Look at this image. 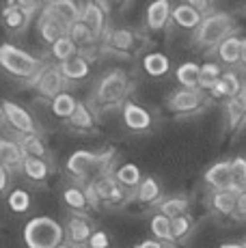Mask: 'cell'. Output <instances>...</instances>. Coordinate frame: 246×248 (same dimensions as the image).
Returning a JSON list of instances; mask_svg holds the SVG:
<instances>
[{
    "label": "cell",
    "mask_w": 246,
    "mask_h": 248,
    "mask_svg": "<svg viewBox=\"0 0 246 248\" xmlns=\"http://www.w3.org/2000/svg\"><path fill=\"white\" fill-rule=\"evenodd\" d=\"M24 158H26V154L22 151L20 142L0 140V164H2L7 170L22 169V164H24Z\"/></svg>",
    "instance_id": "cell-16"
},
{
    "label": "cell",
    "mask_w": 246,
    "mask_h": 248,
    "mask_svg": "<svg viewBox=\"0 0 246 248\" xmlns=\"http://www.w3.org/2000/svg\"><path fill=\"white\" fill-rule=\"evenodd\" d=\"M112 155H115V149H106L104 154H93V151H87V149H78L67 158L65 169L76 179H89L91 175L95 179L102 173H106V166L112 160Z\"/></svg>",
    "instance_id": "cell-2"
},
{
    "label": "cell",
    "mask_w": 246,
    "mask_h": 248,
    "mask_svg": "<svg viewBox=\"0 0 246 248\" xmlns=\"http://www.w3.org/2000/svg\"><path fill=\"white\" fill-rule=\"evenodd\" d=\"M13 4H17V7L22 9V11H26L28 16H31V13L35 11V9L39 7L41 2H39V0H13Z\"/></svg>",
    "instance_id": "cell-43"
},
{
    "label": "cell",
    "mask_w": 246,
    "mask_h": 248,
    "mask_svg": "<svg viewBox=\"0 0 246 248\" xmlns=\"http://www.w3.org/2000/svg\"><path fill=\"white\" fill-rule=\"evenodd\" d=\"M205 104V93L199 89H182L175 91L169 97V108L173 112H195Z\"/></svg>",
    "instance_id": "cell-7"
},
{
    "label": "cell",
    "mask_w": 246,
    "mask_h": 248,
    "mask_svg": "<svg viewBox=\"0 0 246 248\" xmlns=\"http://www.w3.org/2000/svg\"><path fill=\"white\" fill-rule=\"evenodd\" d=\"M188 205H190V201H188L186 197H169L160 203L158 212L164 214V216H169V218H177V216H184V214L188 212Z\"/></svg>",
    "instance_id": "cell-36"
},
{
    "label": "cell",
    "mask_w": 246,
    "mask_h": 248,
    "mask_svg": "<svg viewBox=\"0 0 246 248\" xmlns=\"http://www.w3.org/2000/svg\"><path fill=\"white\" fill-rule=\"evenodd\" d=\"M134 192H136V201L143 205H155L162 197V188L154 177H143Z\"/></svg>",
    "instance_id": "cell-22"
},
{
    "label": "cell",
    "mask_w": 246,
    "mask_h": 248,
    "mask_svg": "<svg viewBox=\"0 0 246 248\" xmlns=\"http://www.w3.org/2000/svg\"><path fill=\"white\" fill-rule=\"evenodd\" d=\"M7 205H9V209L15 214L28 212V209H31V194H28V190H24V188L11 190L7 197Z\"/></svg>",
    "instance_id": "cell-38"
},
{
    "label": "cell",
    "mask_w": 246,
    "mask_h": 248,
    "mask_svg": "<svg viewBox=\"0 0 246 248\" xmlns=\"http://www.w3.org/2000/svg\"><path fill=\"white\" fill-rule=\"evenodd\" d=\"M4 119V110H2V104H0V121Z\"/></svg>",
    "instance_id": "cell-51"
},
{
    "label": "cell",
    "mask_w": 246,
    "mask_h": 248,
    "mask_svg": "<svg viewBox=\"0 0 246 248\" xmlns=\"http://www.w3.org/2000/svg\"><path fill=\"white\" fill-rule=\"evenodd\" d=\"M123 123L132 132H147L151 127V114L147 108L134 102H123Z\"/></svg>",
    "instance_id": "cell-11"
},
{
    "label": "cell",
    "mask_w": 246,
    "mask_h": 248,
    "mask_svg": "<svg viewBox=\"0 0 246 248\" xmlns=\"http://www.w3.org/2000/svg\"><path fill=\"white\" fill-rule=\"evenodd\" d=\"M2 22L7 24V28H11V31H22L28 22V13L22 11L17 4H13V0H9L7 7L2 9Z\"/></svg>",
    "instance_id": "cell-28"
},
{
    "label": "cell",
    "mask_w": 246,
    "mask_h": 248,
    "mask_svg": "<svg viewBox=\"0 0 246 248\" xmlns=\"http://www.w3.org/2000/svg\"><path fill=\"white\" fill-rule=\"evenodd\" d=\"M220 248H244V244H238V242H222Z\"/></svg>",
    "instance_id": "cell-48"
},
{
    "label": "cell",
    "mask_w": 246,
    "mask_h": 248,
    "mask_svg": "<svg viewBox=\"0 0 246 248\" xmlns=\"http://www.w3.org/2000/svg\"><path fill=\"white\" fill-rule=\"evenodd\" d=\"M20 147H22V151L28 155V158H46V142H44V138H41L39 134H26V136H22L20 138Z\"/></svg>",
    "instance_id": "cell-32"
},
{
    "label": "cell",
    "mask_w": 246,
    "mask_h": 248,
    "mask_svg": "<svg viewBox=\"0 0 246 248\" xmlns=\"http://www.w3.org/2000/svg\"><path fill=\"white\" fill-rule=\"evenodd\" d=\"M220 82L225 84V89H227V93H229V99L231 97H235V95L242 91V80H240V76L235 74V71H222L220 74Z\"/></svg>",
    "instance_id": "cell-41"
},
{
    "label": "cell",
    "mask_w": 246,
    "mask_h": 248,
    "mask_svg": "<svg viewBox=\"0 0 246 248\" xmlns=\"http://www.w3.org/2000/svg\"><path fill=\"white\" fill-rule=\"evenodd\" d=\"M115 179L119 181L121 188L136 190L140 184V179H143V173H140V169L134 164V162H125V164H121L119 169L115 170Z\"/></svg>",
    "instance_id": "cell-24"
},
{
    "label": "cell",
    "mask_w": 246,
    "mask_h": 248,
    "mask_svg": "<svg viewBox=\"0 0 246 248\" xmlns=\"http://www.w3.org/2000/svg\"><path fill=\"white\" fill-rule=\"evenodd\" d=\"M65 240V229L50 216H37L24 225V244L28 248H56Z\"/></svg>",
    "instance_id": "cell-1"
},
{
    "label": "cell",
    "mask_w": 246,
    "mask_h": 248,
    "mask_svg": "<svg viewBox=\"0 0 246 248\" xmlns=\"http://www.w3.org/2000/svg\"><path fill=\"white\" fill-rule=\"evenodd\" d=\"M67 121L72 127H76V130H91V127L95 125V114L91 112V108H89L87 104L78 102L76 104L74 114L67 119Z\"/></svg>",
    "instance_id": "cell-31"
},
{
    "label": "cell",
    "mask_w": 246,
    "mask_h": 248,
    "mask_svg": "<svg viewBox=\"0 0 246 248\" xmlns=\"http://www.w3.org/2000/svg\"><path fill=\"white\" fill-rule=\"evenodd\" d=\"M76 97L72 93H67V91H61L59 95H54L52 97V102H50V108H52V112H54V117H59V119H69L74 114L76 110Z\"/></svg>",
    "instance_id": "cell-26"
},
{
    "label": "cell",
    "mask_w": 246,
    "mask_h": 248,
    "mask_svg": "<svg viewBox=\"0 0 246 248\" xmlns=\"http://www.w3.org/2000/svg\"><path fill=\"white\" fill-rule=\"evenodd\" d=\"M56 248H78V246H74V244H65V242H63V244L56 246Z\"/></svg>",
    "instance_id": "cell-50"
},
{
    "label": "cell",
    "mask_w": 246,
    "mask_h": 248,
    "mask_svg": "<svg viewBox=\"0 0 246 248\" xmlns=\"http://www.w3.org/2000/svg\"><path fill=\"white\" fill-rule=\"evenodd\" d=\"M218 59L227 65H235L242 59V39L235 35H229L218 44Z\"/></svg>",
    "instance_id": "cell-21"
},
{
    "label": "cell",
    "mask_w": 246,
    "mask_h": 248,
    "mask_svg": "<svg viewBox=\"0 0 246 248\" xmlns=\"http://www.w3.org/2000/svg\"><path fill=\"white\" fill-rule=\"evenodd\" d=\"M199 71H201V65L195 61H188V63H182L177 67L175 78L184 89H199Z\"/></svg>",
    "instance_id": "cell-27"
},
{
    "label": "cell",
    "mask_w": 246,
    "mask_h": 248,
    "mask_svg": "<svg viewBox=\"0 0 246 248\" xmlns=\"http://www.w3.org/2000/svg\"><path fill=\"white\" fill-rule=\"evenodd\" d=\"M7 184H9V170L0 164V192H4V190H7Z\"/></svg>",
    "instance_id": "cell-47"
},
{
    "label": "cell",
    "mask_w": 246,
    "mask_h": 248,
    "mask_svg": "<svg viewBox=\"0 0 246 248\" xmlns=\"http://www.w3.org/2000/svg\"><path fill=\"white\" fill-rule=\"evenodd\" d=\"M91 186L99 197V203L102 205H112V207H115V205H123L127 199V190L121 188L119 181L115 179V175L108 173V170L93 179Z\"/></svg>",
    "instance_id": "cell-6"
},
{
    "label": "cell",
    "mask_w": 246,
    "mask_h": 248,
    "mask_svg": "<svg viewBox=\"0 0 246 248\" xmlns=\"http://www.w3.org/2000/svg\"><path fill=\"white\" fill-rule=\"evenodd\" d=\"M84 246L87 248H110V235H108L106 231H102V229H95Z\"/></svg>",
    "instance_id": "cell-42"
},
{
    "label": "cell",
    "mask_w": 246,
    "mask_h": 248,
    "mask_svg": "<svg viewBox=\"0 0 246 248\" xmlns=\"http://www.w3.org/2000/svg\"><path fill=\"white\" fill-rule=\"evenodd\" d=\"M59 69H61V74H63L65 80H82V78H87L89 71H91V67H89V59L82 54H74L72 59L59 63Z\"/></svg>",
    "instance_id": "cell-17"
},
{
    "label": "cell",
    "mask_w": 246,
    "mask_h": 248,
    "mask_svg": "<svg viewBox=\"0 0 246 248\" xmlns=\"http://www.w3.org/2000/svg\"><path fill=\"white\" fill-rule=\"evenodd\" d=\"M63 201L67 207H72L76 214L78 212H84L89 207V201H87V194L80 186H69V188L63 190Z\"/></svg>",
    "instance_id": "cell-34"
},
{
    "label": "cell",
    "mask_w": 246,
    "mask_h": 248,
    "mask_svg": "<svg viewBox=\"0 0 246 248\" xmlns=\"http://www.w3.org/2000/svg\"><path fill=\"white\" fill-rule=\"evenodd\" d=\"M91 233H93L91 222L84 216H80V214H74L67 222V229H65V235H67L69 244H74V246H84L87 240L91 237Z\"/></svg>",
    "instance_id": "cell-15"
},
{
    "label": "cell",
    "mask_w": 246,
    "mask_h": 248,
    "mask_svg": "<svg viewBox=\"0 0 246 248\" xmlns=\"http://www.w3.org/2000/svg\"><path fill=\"white\" fill-rule=\"evenodd\" d=\"M108 44L119 52H132L136 47V35L130 28H115L108 37Z\"/></svg>",
    "instance_id": "cell-30"
},
{
    "label": "cell",
    "mask_w": 246,
    "mask_h": 248,
    "mask_svg": "<svg viewBox=\"0 0 246 248\" xmlns=\"http://www.w3.org/2000/svg\"><path fill=\"white\" fill-rule=\"evenodd\" d=\"M32 82H35L37 91H39L44 97H54V95H59L61 91H63L65 78H63V74H61L59 65H56V67H41L39 74L32 78Z\"/></svg>",
    "instance_id": "cell-8"
},
{
    "label": "cell",
    "mask_w": 246,
    "mask_h": 248,
    "mask_svg": "<svg viewBox=\"0 0 246 248\" xmlns=\"http://www.w3.org/2000/svg\"><path fill=\"white\" fill-rule=\"evenodd\" d=\"M244 89H246V84H244Z\"/></svg>",
    "instance_id": "cell-55"
},
{
    "label": "cell",
    "mask_w": 246,
    "mask_h": 248,
    "mask_svg": "<svg viewBox=\"0 0 246 248\" xmlns=\"http://www.w3.org/2000/svg\"><path fill=\"white\" fill-rule=\"evenodd\" d=\"M0 65L13 76L20 78H35L41 69L39 59L24 52L22 47H15L13 44H2L0 46Z\"/></svg>",
    "instance_id": "cell-3"
},
{
    "label": "cell",
    "mask_w": 246,
    "mask_h": 248,
    "mask_svg": "<svg viewBox=\"0 0 246 248\" xmlns=\"http://www.w3.org/2000/svg\"><path fill=\"white\" fill-rule=\"evenodd\" d=\"M171 0H154L147 7V16H145L149 31H162L167 22L171 20Z\"/></svg>",
    "instance_id": "cell-14"
},
{
    "label": "cell",
    "mask_w": 246,
    "mask_h": 248,
    "mask_svg": "<svg viewBox=\"0 0 246 248\" xmlns=\"http://www.w3.org/2000/svg\"><path fill=\"white\" fill-rule=\"evenodd\" d=\"M235 216H246V190L238 194V201H235Z\"/></svg>",
    "instance_id": "cell-44"
},
{
    "label": "cell",
    "mask_w": 246,
    "mask_h": 248,
    "mask_svg": "<svg viewBox=\"0 0 246 248\" xmlns=\"http://www.w3.org/2000/svg\"><path fill=\"white\" fill-rule=\"evenodd\" d=\"M67 35L72 37V41L78 47H84V46H91L93 41H95V35H93L91 31H89L87 26H84L82 22H74L72 26H69V31H67Z\"/></svg>",
    "instance_id": "cell-40"
},
{
    "label": "cell",
    "mask_w": 246,
    "mask_h": 248,
    "mask_svg": "<svg viewBox=\"0 0 246 248\" xmlns=\"http://www.w3.org/2000/svg\"><path fill=\"white\" fill-rule=\"evenodd\" d=\"M244 63V67H246V37L242 39V59H240Z\"/></svg>",
    "instance_id": "cell-49"
},
{
    "label": "cell",
    "mask_w": 246,
    "mask_h": 248,
    "mask_svg": "<svg viewBox=\"0 0 246 248\" xmlns=\"http://www.w3.org/2000/svg\"><path fill=\"white\" fill-rule=\"evenodd\" d=\"M186 4H190V7L197 9L199 13H203V11L210 9V0H186Z\"/></svg>",
    "instance_id": "cell-45"
},
{
    "label": "cell",
    "mask_w": 246,
    "mask_h": 248,
    "mask_svg": "<svg viewBox=\"0 0 246 248\" xmlns=\"http://www.w3.org/2000/svg\"><path fill=\"white\" fill-rule=\"evenodd\" d=\"M171 20L177 24L179 28H197L203 20V13H199L197 9H192L190 4H177L171 9Z\"/></svg>",
    "instance_id": "cell-19"
},
{
    "label": "cell",
    "mask_w": 246,
    "mask_h": 248,
    "mask_svg": "<svg viewBox=\"0 0 246 248\" xmlns=\"http://www.w3.org/2000/svg\"><path fill=\"white\" fill-rule=\"evenodd\" d=\"M235 201H238V192L233 190H214L212 194V207L220 216H235Z\"/></svg>",
    "instance_id": "cell-23"
},
{
    "label": "cell",
    "mask_w": 246,
    "mask_h": 248,
    "mask_svg": "<svg viewBox=\"0 0 246 248\" xmlns=\"http://www.w3.org/2000/svg\"><path fill=\"white\" fill-rule=\"evenodd\" d=\"M127 93V76L121 69H115L102 78L97 87V102L104 106H115L121 104Z\"/></svg>",
    "instance_id": "cell-5"
},
{
    "label": "cell",
    "mask_w": 246,
    "mask_h": 248,
    "mask_svg": "<svg viewBox=\"0 0 246 248\" xmlns=\"http://www.w3.org/2000/svg\"><path fill=\"white\" fill-rule=\"evenodd\" d=\"M108 2H115V0H108Z\"/></svg>",
    "instance_id": "cell-53"
},
{
    "label": "cell",
    "mask_w": 246,
    "mask_h": 248,
    "mask_svg": "<svg viewBox=\"0 0 246 248\" xmlns=\"http://www.w3.org/2000/svg\"><path fill=\"white\" fill-rule=\"evenodd\" d=\"M220 65L218 63H205L201 65V71H199V91H210L218 82L220 78Z\"/></svg>",
    "instance_id": "cell-37"
},
{
    "label": "cell",
    "mask_w": 246,
    "mask_h": 248,
    "mask_svg": "<svg viewBox=\"0 0 246 248\" xmlns=\"http://www.w3.org/2000/svg\"><path fill=\"white\" fill-rule=\"evenodd\" d=\"M203 179L214 190H231V160H220L212 164L205 170Z\"/></svg>",
    "instance_id": "cell-12"
},
{
    "label": "cell",
    "mask_w": 246,
    "mask_h": 248,
    "mask_svg": "<svg viewBox=\"0 0 246 248\" xmlns=\"http://www.w3.org/2000/svg\"><path fill=\"white\" fill-rule=\"evenodd\" d=\"M192 231V220L188 214H184V216H177V218H171V235H173V242L175 244H179V242H184L188 235H190Z\"/></svg>",
    "instance_id": "cell-39"
},
{
    "label": "cell",
    "mask_w": 246,
    "mask_h": 248,
    "mask_svg": "<svg viewBox=\"0 0 246 248\" xmlns=\"http://www.w3.org/2000/svg\"><path fill=\"white\" fill-rule=\"evenodd\" d=\"M39 2H41V4H48V2H52V0H39Z\"/></svg>",
    "instance_id": "cell-52"
},
{
    "label": "cell",
    "mask_w": 246,
    "mask_h": 248,
    "mask_svg": "<svg viewBox=\"0 0 246 248\" xmlns=\"http://www.w3.org/2000/svg\"><path fill=\"white\" fill-rule=\"evenodd\" d=\"M231 190L238 194L246 190V158L242 155L231 160Z\"/></svg>",
    "instance_id": "cell-35"
},
{
    "label": "cell",
    "mask_w": 246,
    "mask_h": 248,
    "mask_svg": "<svg viewBox=\"0 0 246 248\" xmlns=\"http://www.w3.org/2000/svg\"><path fill=\"white\" fill-rule=\"evenodd\" d=\"M44 13L50 17H54L61 26H65L69 31L74 22L80 20V7L74 0H52L44 7Z\"/></svg>",
    "instance_id": "cell-9"
},
{
    "label": "cell",
    "mask_w": 246,
    "mask_h": 248,
    "mask_svg": "<svg viewBox=\"0 0 246 248\" xmlns=\"http://www.w3.org/2000/svg\"><path fill=\"white\" fill-rule=\"evenodd\" d=\"M2 110H4V119L9 121V125L13 130H17L22 136L35 134V121H32L31 112L26 108H22L20 104L13 102H2Z\"/></svg>",
    "instance_id": "cell-10"
},
{
    "label": "cell",
    "mask_w": 246,
    "mask_h": 248,
    "mask_svg": "<svg viewBox=\"0 0 246 248\" xmlns=\"http://www.w3.org/2000/svg\"><path fill=\"white\" fill-rule=\"evenodd\" d=\"M244 248H246V242H244Z\"/></svg>",
    "instance_id": "cell-54"
},
{
    "label": "cell",
    "mask_w": 246,
    "mask_h": 248,
    "mask_svg": "<svg viewBox=\"0 0 246 248\" xmlns=\"http://www.w3.org/2000/svg\"><path fill=\"white\" fill-rule=\"evenodd\" d=\"M134 248H164V244H162V242H158V240H154V237H151V240H143L140 244H136Z\"/></svg>",
    "instance_id": "cell-46"
},
{
    "label": "cell",
    "mask_w": 246,
    "mask_h": 248,
    "mask_svg": "<svg viewBox=\"0 0 246 248\" xmlns=\"http://www.w3.org/2000/svg\"><path fill=\"white\" fill-rule=\"evenodd\" d=\"M231 28H233V20H231L229 13H210L201 20V24L197 26V44L199 46H218L222 39L231 35Z\"/></svg>",
    "instance_id": "cell-4"
},
{
    "label": "cell",
    "mask_w": 246,
    "mask_h": 248,
    "mask_svg": "<svg viewBox=\"0 0 246 248\" xmlns=\"http://www.w3.org/2000/svg\"><path fill=\"white\" fill-rule=\"evenodd\" d=\"M22 170L31 181H46L50 173V166L44 158H24V164H22Z\"/></svg>",
    "instance_id": "cell-29"
},
{
    "label": "cell",
    "mask_w": 246,
    "mask_h": 248,
    "mask_svg": "<svg viewBox=\"0 0 246 248\" xmlns=\"http://www.w3.org/2000/svg\"><path fill=\"white\" fill-rule=\"evenodd\" d=\"M39 32H41V39H44L46 44L52 46L56 39H59V37L67 35V28L61 26V24L56 22L54 17L46 16V13L41 11V17H39Z\"/></svg>",
    "instance_id": "cell-25"
},
{
    "label": "cell",
    "mask_w": 246,
    "mask_h": 248,
    "mask_svg": "<svg viewBox=\"0 0 246 248\" xmlns=\"http://www.w3.org/2000/svg\"><path fill=\"white\" fill-rule=\"evenodd\" d=\"M143 69L151 78H162V76H167L169 69H171V61H169V56L162 54V52H149L143 59Z\"/></svg>",
    "instance_id": "cell-20"
},
{
    "label": "cell",
    "mask_w": 246,
    "mask_h": 248,
    "mask_svg": "<svg viewBox=\"0 0 246 248\" xmlns=\"http://www.w3.org/2000/svg\"><path fill=\"white\" fill-rule=\"evenodd\" d=\"M149 231H151V235H154V240L162 242L164 246H175L173 235H171V218L169 216L155 212L149 220Z\"/></svg>",
    "instance_id": "cell-18"
},
{
    "label": "cell",
    "mask_w": 246,
    "mask_h": 248,
    "mask_svg": "<svg viewBox=\"0 0 246 248\" xmlns=\"http://www.w3.org/2000/svg\"><path fill=\"white\" fill-rule=\"evenodd\" d=\"M80 22H82L97 39V37L104 32V26H106V13H104V9L99 7L97 2L89 0V2L80 9Z\"/></svg>",
    "instance_id": "cell-13"
},
{
    "label": "cell",
    "mask_w": 246,
    "mask_h": 248,
    "mask_svg": "<svg viewBox=\"0 0 246 248\" xmlns=\"http://www.w3.org/2000/svg\"><path fill=\"white\" fill-rule=\"evenodd\" d=\"M50 50H52V56H54L59 63H63V61H67V59H72L74 54H78V46L72 41V37L69 35H63V37H59V39L54 41V44L50 46Z\"/></svg>",
    "instance_id": "cell-33"
}]
</instances>
